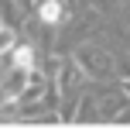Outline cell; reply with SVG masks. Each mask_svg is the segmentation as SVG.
<instances>
[{"label":"cell","mask_w":130,"mask_h":134,"mask_svg":"<svg viewBox=\"0 0 130 134\" xmlns=\"http://www.w3.org/2000/svg\"><path fill=\"white\" fill-rule=\"evenodd\" d=\"M31 59H34V52H31V48H17V52H14V62L24 65V69H31Z\"/></svg>","instance_id":"3957f363"},{"label":"cell","mask_w":130,"mask_h":134,"mask_svg":"<svg viewBox=\"0 0 130 134\" xmlns=\"http://www.w3.org/2000/svg\"><path fill=\"white\" fill-rule=\"evenodd\" d=\"M58 17H62L58 0H45V4H41V21H58Z\"/></svg>","instance_id":"7a4b0ae2"},{"label":"cell","mask_w":130,"mask_h":134,"mask_svg":"<svg viewBox=\"0 0 130 134\" xmlns=\"http://www.w3.org/2000/svg\"><path fill=\"white\" fill-rule=\"evenodd\" d=\"M10 45H14V31L0 28V52H4V48H10Z\"/></svg>","instance_id":"277c9868"},{"label":"cell","mask_w":130,"mask_h":134,"mask_svg":"<svg viewBox=\"0 0 130 134\" xmlns=\"http://www.w3.org/2000/svg\"><path fill=\"white\" fill-rule=\"evenodd\" d=\"M24 76H28V69H24V65H14V72L7 76V83H4V93L7 96H17L24 90Z\"/></svg>","instance_id":"6da1fadb"}]
</instances>
